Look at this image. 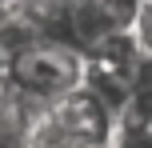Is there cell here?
Returning <instances> with one entry per match:
<instances>
[{
  "label": "cell",
  "instance_id": "obj_4",
  "mask_svg": "<svg viewBox=\"0 0 152 148\" xmlns=\"http://www.w3.org/2000/svg\"><path fill=\"white\" fill-rule=\"evenodd\" d=\"M132 32H136L144 56H152V0H140V12H136V20H132Z\"/></svg>",
  "mask_w": 152,
  "mask_h": 148
},
{
  "label": "cell",
  "instance_id": "obj_2",
  "mask_svg": "<svg viewBox=\"0 0 152 148\" xmlns=\"http://www.w3.org/2000/svg\"><path fill=\"white\" fill-rule=\"evenodd\" d=\"M24 148H100L84 132H76L56 108H44L32 116L28 132H24Z\"/></svg>",
  "mask_w": 152,
  "mask_h": 148
},
{
  "label": "cell",
  "instance_id": "obj_7",
  "mask_svg": "<svg viewBox=\"0 0 152 148\" xmlns=\"http://www.w3.org/2000/svg\"><path fill=\"white\" fill-rule=\"evenodd\" d=\"M16 8H20V0H0V16H4V12H16Z\"/></svg>",
  "mask_w": 152,
  "mask_h": 148
},
{
  "label": "cell",
  "instance_id": "obj_3",
  "mask_svg": "<svg viewBox=\"0 0 152 148\" xmlns=\"http://www.w3.org/2000/svg\"><path fill=\"white\" fill-rule=\"evenodd\" d=\"M108 148H152V120L136 116V112H120Z\"/></svg>",
  "mask_w": 152,
  "mask_h": 148
},
{
  "label": "cell",
  "instance_id": "obj_6",
  "mask_svg": "<svg viewBox=\"0 0 152 148\" xmlns=\"http://www.w3.org/2000/svg\"><path fill=\"white\" fill-rule=\"evenodd\" d=\"M8 72H12V56H8V48L0 44V84H8Z\"/></svg>",
  "mask_w": 152,
  "mask_h": 148
},
{
  "label": "cell",
  "instance_id": "obj_5",
  "mask_svg": "<svg viewBox=\"0 0 152 148\" xmlns=\"http://www.w3.org/2000/svg\"><path fill=\"white\" fill-rule=\"evenodd\" d=\"M12 112H16V104H12V96H8V88L0 84V124H4V120L12 116Z\"/></svg>",
  "mask_w": 152,
  "mask_h": 148
},
{
  "label": "cell",
  "instance_id": "obj_1",
  "mask_svg": "<svg viewBox=\"0 0 152 148\" xmlns=\"http://www.w3.org/2000/svg\"><path fill=\"white\" fill-rule=\"evenodd\" d=\"M84 68H88V60H84L80 48L44 40L32 52H24V56L12 60V72H8L4 88H8V96L24 112L36 116V112L52 108L56 100H64L68 92H76L84 84Z\"/></svg>",
  "mask_w": 152,
  "mask_h": 148
}]
</instances>
